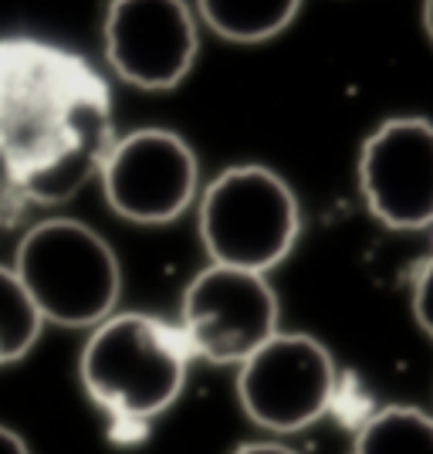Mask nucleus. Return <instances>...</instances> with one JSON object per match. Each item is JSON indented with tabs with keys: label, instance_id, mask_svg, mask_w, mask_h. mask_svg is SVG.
Wrapping results in <instances>:
<instances>
[{
	"label": "nucleus",
	"instance_id": "obj_13",
	"mask_svg": "<svg viewBox=\"0 0 433 454\" xmlns=\"http://www.w3.org/2000/svg\"><path fill=\"white\" fill-rule=\"evenodd\" d=\"M230 454H302V451L288 448V444H282V441H247V444L234 448Z\"/></svg>",
	"mask_w": 433,
	"mask_h": 454
},
{
	"label": "nucleus",
	"instance_id": "obj_10",
	"mask_svg": "<svg viewBox=\"0 0 433 454\" xmlns=\"http://www.w3.org/2000/svg\"><path fill=\"white\" fill-rule=\"evenodd\" d=\"M352 454H433V414L406 403L383 407L359 424Z\"/></svg>",
	"mask_w": 433,
	"mask_h": 454
},
{
	"label": "nucleus",
	"instance_id": "obj_9",
	"mask_svg": "<svg viewBox=\"0 0 433 454\" xmlns=\"http://www.w3.org/2000/svg\"><path fill=\"white\" fill-rule=\"evenodd\" d=\"M302 0H197L210 31L234 44H258L282 35Z\"/></svg>",
	"mask_w": 433,
	"mask_h": 454
},
{
	"label": "nucleus",
	"instance_id": "obj_4",
	"mask_svg": "<svg viewBox=\"0 0 433 454\" xmlns=\"http://www.w3.org/2000/svg\"><path fill=\"white\" fill-rule=\"evenodd\" d=\"M336 397V360L308 333H274L237 366L241 411L267 434H295L319 424Z\"/></svg>",
	"mask_w": 433,
	"mask_h": 454
},
{
	"label": "nucleus",
	"instance_id": "obj_1",
	"mask_svg": "<svg viewBox=\"0 0 433 454\" xmlns=\"http://www.w3.org/2000/svg\"><path fill=\"white\" fill-rule=\"evenodd\" d=\"M180 325L146 312H112L89 329L78 356L85 394L119 427H146L180 400L189 377Z\"/></svg>",
	"mask_w": 433,
	"mask_h": 454
},
{
	"label": "nucleus",
	"instance_id": "obj_7",
	"mask_svg": "<svg viewBox=\"0 0 433 454\" xmlns=\"http://www.w3.org/2000/svg\"><path fill=\"white\" fill-rule=\"evenodd\" d=\"M197 48L200 35L187 0H112L105 11V58L135 89H176L189 75Z\"/></svg>",
	"mask_w": 433,
	"mask_h": 454
},
{
	"label": "nucleus",
	"instance_id": "obj_15",
	"mask_svg": "<svg viewBox=\"0 0 433 454\" xmlns=\"http://www.w3.org/2000/svg\"><path fill=\"white\" fill-rule=\"evenodd\" d=\"M423 27H427V35L433 41V0H423Z\"/></svg>",
	"mask_w": 433,
	"mask_h": 454
},
{
	"label": "nucleus",
	"instance_id": "obj_2",
	"mask_svg": "<svg viewBox=\"0 0 433 454\" xmlns=\"http://www.w3.org/2000/svg\"><path fill=\"white\" fill-rule=\"evenodd\" d=\"M14 275L44 325L95 329L122 295V268L109 241L75 217H48L18 241Z\"/></svg>",
	"mask_w": 433,
	"mask_h": 454
},
{
	"label": "nucleus",
	"instance_id": "obj_3",
	"mask_svg": "<svg viewBox=\"0 0 433 454\" xmlns=\"http://www.w3.org/2000/svg\"><path fill=\"white\" fill-rule=\"evenodd\" d=\"M200 241L210 265L267 275L302 234L295 190L267 167H227L200 193Z\"/></svg>",
	"mask_w": 433,
	"mask_h": 454
},
{
	"label": "nucleus",
	"instance_id": "obj_6",
	"mask_svg": "<svg viewBox=\"0 0 433 454\" xmlns=\"http://www.w3.org/2000/svg\"><path fill=\"white\" fill-rule=\"evenodd\" d=\"M109 207L132 224H170L183 217L200 190V163L183 136L135 129L112 143L102 167Z\"/></svg>",
	"mask_w": 433,
	"mask_h": 454
},
{
	"label": "nucleus",
	"instance_id": "obj_8",
	"mask_svg": "<svg viewBox=\"0 0 433 454\" xmlns=\"http://www.w3.org/2000/svg\"><path fill=\"white\" fill-rule=\"evenodd\" d=\"M359 190L369 214L393 231L433 224V122L386 119L359 150Z\"/></svg>",
	"mask_w": 433,
	"mask_h": 454
},
{
	"label": "nucleus",
	"instance_id": "obj_5",
	"mask_svg": "<svg viewBox=\"0 0 433 454\" xmlns=\"http://www.w3.org/2000/svg\"><path fill=\"white\" fill-rule=\"evenodd\" d=\"M278 316L282 305L267 275L207 265L183 288L180 333L193 360L241 366L254 349L282 333Z\"/></svg>",
	"mask_w": 433,
	"mask_h": 454
},
{
	"label": "nucleus",
	"instance_id": "obj_12",
	"mask_svg": "<svg viewBox=\"0 0 433 454\" xmlns=\"http://www.w3.org/2000/svg\"><path fill=\"white\" fill-rule=\"evenodd\" d=\"M414 319L433 340V258L416 271L414 282Z\"/></svg>",
	"mask_w": 433,
	"mask_h": 454
},
{
	"label": "nucleus",
	"instance_id": "obj_14",
	"mask_svg": "<svg viewBox=\"0 0 433 454\" xmlns=\"http://www.w3.org/2000/svg\"><path fill=\"white\" fill-rule=\"evenodd\" d=\"M0 454H35V451H31V444H27L14 427L0 424Z\"/></svg>",
	"mask_w": 433,
	"mask_h": 454
},
{
	"label": "nucleus",
	"instance_id": "obj_11",
	"mask_svg": "<svg viewBox=\"0 0 433 454\" xmlns=\"http://www.w3.org/2000/svg\"><path fill=\"white\" fill-rule=\"evenodd\" d=\"M41 329H44V319L38 305L24 292L14 268L0 265V366L27 356L41 340Z\"/></svg>",
	"mask_w": 433,
	"mask_h": 454
}]
</instances>
